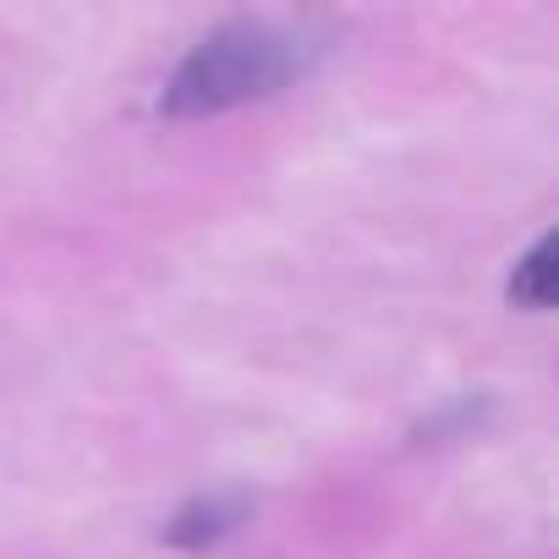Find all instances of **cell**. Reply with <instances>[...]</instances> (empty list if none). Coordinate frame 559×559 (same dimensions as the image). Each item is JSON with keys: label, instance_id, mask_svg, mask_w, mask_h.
Masks as SVG:
<instances>
[{"label": "cell", "instance_id": "3", "mask_svg": "<svg viewBox=\"0 0 559 559\" xmlns=\"http://www.w3.org/2000/svg\"><path fill=\"white\" fill-rule=\"evenodd\" d=\"M510 302L526 308V313H543L554 302V236H537L521 252V263L510 274Z\"/></svg>", "mask_w": 559, "mask_h": 559}, {"label": "cell", "instance_id": "2", "mask_svg": "<svg viewBox=\"0 0 559 559\" xmlns=\"http://www.w3.org/2000/svg\"><path fill=\"white\" fill-rule=\"evenodd\" d=\"M241 515H247V499H241V493H198L192 504H181V510L170 515L165 543L203 554V548H214L230 526H241Z\"/></svg>", "mask_w": 559, "mask_h": 559}, {"label": "cell", "instance_id": "1", "mask_svg": "<svg viewBox=\"0 0 559 559\" xmlns=\"http://www.w3.org/2000/svg\"><path fill=\"white\" fill-rule=\"evenodd\" d=\"M302 72V50L286 28H274L263 17H236L209 28L181 67L170 72L159 110L170 121H203V116H225L236 105L269 99Z\"/></svg>", "mask_w": 559, "mask_h": 559}]
</instances>
